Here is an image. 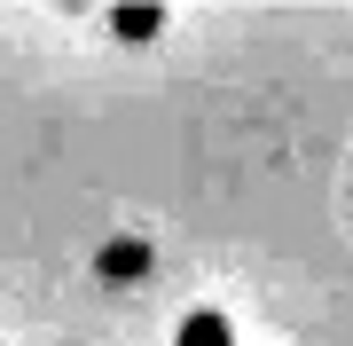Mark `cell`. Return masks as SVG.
I'll return each mask as SVG.
<instances>
[{
	"instance_id": "cell-1",
	"label": "cell",
	"mask_w": 353,
	"mask_h": 346,
	"mask_svg": "<svg viewBox=\"0 0 353 346\" xmlns=\"http://www.w3.org/2000/svg\"><path fill=\"white\" fill-rule=\"evenodd\" d=\"M181 346H236V331H228V315H212V307H196L189 323H181Z\"/></svg>"
},
{
	"instance_id": "cell-2",
	"label": "cell",
	"mask_w": 353,
	"mask_h": 346,
	"mask_svg": "<svg viewBox=\"0 0 353 346\" xmlns=\"http://www.w3.org/2000/svg\"><path fill=\"white\" fill-rule=\"evenodd\" d=\"M141 268H150V252H141V244H110V252H102V276H118V283H134Z\"/></svg>"
},
{
	"instance_id": "cell-3",
	"label": "cell",
	"mask_w": 353,
	"mask_h": 346,
	"mask_svg": "<svg viewBox=\"0 0 353 346\" xmlns=\"http://www.w3.org/2000/svg\"><path fill=\"white\" fill-rule=\"evenodd\" d=\"M157 24H165V16H157V8H118V32H126V39H150Z\"/></svg>"
}]
</instances>
